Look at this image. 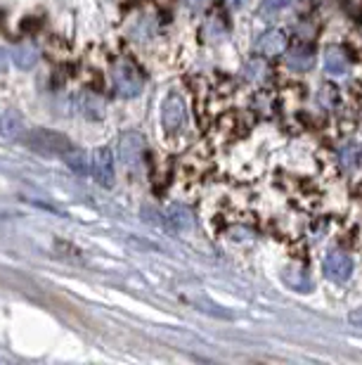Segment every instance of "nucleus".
Segmentation results:
<instances>
[{"instance_id":"obj_1","label":"nucleus","mask_w":362,"mask_h":365,"mask_svg":"<svg viewBox=\"0 0 362 365\" xmlns=\"http://www.w3.org/2000/svg\"><path fill=\"white\" fill-rule=\"evenodd\" d=\"M21 138H24L28 150L38 152L43 157H62L64 159L71 150H74V145H71L69 138L53 128H31Z\"/></svg>"},{"instance_id":"obj_2","label":"nucleus","mask_w":362,"mask_h":365,"mask_svg":"<svg viewBox=\"0 0 362 365\" xmlns=\"http://www.w3.org/2000/svg\"><path fill=\"white\" fill-rule=\"evenodd\" d=\"M112 78L117 91L123 98H137L142 93V76L137 71L135 64H130L128 60H119L112 69Z\"/></svg>"},{"instance_id":"obj_3","label":"nucleus","mask_w":362,"mask_h":365,"mask_svg":"<svg viewBox=\"0 0 362 365\" xmlns=\"http://www.w3.org/2000/svg\"><path fill=\"white\" fill-rule=\"evenodd\" d=\"M185 121H187V109H185L183 98H180L178 93H169V98H166L161 105L164 130L169 135H178L180 130L185 128Z\"/></svg>"},{"instance_id":"obj_4","label":"nucleus","mask_w":362,"mask_h":365,"mask_svg":"<svg viewBox=\"0 0 362 365\" xmlns=\"http://www.w3.org/2000/svg\"><path fill=\"white\" fill-rule=\"evenodd\" d=\"M90 173L102 187H112L117 180V171H114V155L110 148H100L92 152L90 157Z\"/></svg>"},{"instance_id":"obj_5","label":"nucleus","mask_w":362,"mask_h":365,"mask_svg":"<svg viewBox=\"0 0 362 365\" xmlns=\"http://www.w3.org/2000/svg\"><path fill=\"white\" fill-rule=\"evenodd\" d=\"M322 268H324V275H327L329 280L346 282L353 275V259H351V254H346L341 250L329 252L327 257H324Z\"/></svg>"},{"instance_id":"obj_6","label":"nucleus","mask_w":362,"mask_h":365,"mask_svg":"<svg viewBox=\"0 0 362 365\" xmlns=\"http://www.w3.org/2000/svg\"><path fill=\"white\" fill-rule=\"evenodd\" d=\"M144 155V138L137 130H126L119 138V157L126 166H137Z\"/></svg>"},{"instance_id":"obj_7","label":"nucleus","mask_w":362,"mask_h":365,"mask_svg":"<svg viewBox=\"0 0 362 365\" xmlns=\"http://www.w3.org/2000/svg\"><path fill=\"white\" fill-rule=\"evenodd\" d=\"M287 46H289V38L282 29H267V31L260 34L258 41H256V50L265 57L282 55L287 50Z\"/></svg>"},{"instance_id":"obj_8","label":"nucleus","mask_w":362,"mask_h":365,"mask_svg":"<svg viewBox=\"0 0 362 365\" xmlns=\"http://www.w3.org/2000/svg\"><path fill=\"white\" fill-rule=\"evenodd\" d=\"M164 228L169 232H185L192 228V211L183 204H173L164 214Z\"/></svg>"},{"instance_id":"obj_9","label":"nucleus","mask_w":362,"mask_h":365,"mask_svg":"<svg viewBox=\"0 0 362 365\" xmlns=\"http://www.w3.org/2000/svg\"><path fill=\"white\" fill-rule=\"evenodd\" d=\"M24 133H26L24 119H21V114L17 109H5V112H0V135H3L5 140H19Z\"/></svg>"},{"instance_id":"obj_10","label":"nucleus","mask_w":362,"mask_h":365,"mask_svg":"<svg viewBox=\"0 0 362 365\" xmlns=\"http://www.w3.org/2000/svg\"><path fill=\"white\" fill-rule=\"evenodd\" d=\"M38 57H41V50L31 41L17 43V46L12 48V62L17 64L19 69H31V67H36Z\"/></svg>"},{"instance_id":"obj_11","label":"nucleus","mask_w":362,"mask_h":365,"mask_svg":"<svg viewBox=\"0 0 362 365\" xmlns=\"http://www.w3.org/2000/svg\"><path fill=\"white\" fill-rule=\"evenodd\" d=\"M348 69V55L341 46H331L327 53H324V71L331 76H341Z\"/></svg>"},{"instance_id":"obj_12","label":"nucleus","mask_w":362,"mask_h":365,"mask_svg":"<svg viewBox=\"0 0 362 365\" xmlns=\"http://www.w3.org/2000/svg\"><path fill=\"white\" fill-rule=\"evenodd\" d=\"M287 64H289V69H294V71H310V69H313V64H315V55H313V50H310V48L299 46V48H294L292 53H289Z\"/></svg>"},{"instance_id":"obj_13","label":"nucleus","mask_w":362,"mask_h":365,"mask_svg":"<svg viewBox=\"0 0 362 365\" xmlns=\"http://www.w3.org/2000/svg\"><path fill=\"white\" fill-rule=\"evenodd\" d=\"M339 162H341L344 169L356 171L358 166H362V145L358 143H348L339 150Z\"/></svg>"},{"instance_id":"obj_14","label":"nucleus","mask_w":362,"mask_h":365,"mask_svg":"<svg viewBox=\"0 0 362 365\" xmlns=\"http://www.w3.org/2000/svg\"><path fill=\"white\" fill-rule=\"evenodd\" d=\"M64 159H67V166L76 173V176H88L90 164H88V157H85L83 152H78V150L74 148Z\"/></svg>"},{"instance_id":"obj_15","label":"nucleus","mask_w":362,"mask_h":365,"mask_svg":"<svg viewBox=\"0 0 362 365\" xmlns=\"http://www.w3.org/2000/svg\"><path fill=\"white\" fill-rule=\"evenodd\" d=\"M242 74H244L246 81H263V78L267 76V67H265V62L251 60V62H246Z\"/></svg>"},{"instance_id":"obj_16","label":"nucleus","mask_w":362,"mask_h":365,"mask_svg":"<svg viewBox=\"0 0 362 365\" xmlns=\"http://www.w3.org/2000/svg\"><path fill=\"white\" fill-rule=\"evenodd\" d=\"M292 273H287L284 275V280L292 284L294 289H299V292H308L310 289V277L301 271V268H289Z\"/></svg>"},{"instance_id":"obj_17","label":"nucleus","mask_w":362,"mask_h":365,"mask_svg":"<svg viewBox=\"0 0 362 365\" xmlns=\"http://www.w3.org/2000/svg\"><path fill=\"white\" fill-rule=\"evenodd\" d=\"M83 105H85V114H88L92 121L102 119L105 105H102V100H100V98H95V95H85V98H83Z\"/></svg>"},{"instance_id":"obj_18","label":"nucleus","mask_w":362,"mask_h":365,"mask_svg":"<svg viewBox=\"0 0 362 365\" xmlns=\"http://www.w3.org/2000/svg\"><path fill=\"white\" fill-rule=\"evenodd\" d=\"M320 105L324 109H334L339 105V93L334 86H322V91H320Z\"/></svg>"},{"instance_id":"obj_19","label":"nucleus","mask_w":362,"mask_h":365,"mask_svg":"<svg viewBox=\"0 0 362 365\" xmlns=\"http://www.w3.org/2000/svg\"><path fill=\"white\" fill-rule=\"evenodd\" d=\"M289 0H263V10L267 12H275V10H282V7H287Z\"/></svg>"},{"instance_id":"obj_20","label":"nucleus","mask_w":362,"mask_h":365,"mask_svg":"<svg viewBox=\"0 0 362 365\" xmlns=\"http://www.w3.org/2000/svg\"><path fill=\"white\" fill-rule=\"evenodd\" d=\"M348 323H351L353 327H362V309H353V311L348 313Z\"/></svg>"},{"instance_id":"obj_21","label":"nucleus","mask_w":362,"mask_h":365,"mask_svg":"<svg viewBox=\"0 0 362 365\" xmlns=\"http://www.w3.org/2000/svg\"><path fill=\"white\" fill-rule=\"evenodd\" d=\"M7 64H10V62H7V53H5L3 48H0V74L7 71Z\"/></svg>"},{"instance_id":"obj_22","label":"nucleus","mask_w":362,"mask_h":365,"mask_svg":"<svg viewBox=\"0 0 362 365\" xmlns=\"http://www.w3.org/2000/svg\"><path fill=\"white\" fill-rule=\"evenodd\" d=\"M185 3L190 5L192 10H201V7H204V5L208 3V0H185Z\"/></svg>"},{"instance_id":"obj_23","label":"nucleus","mask_w":362,"mask_h":365,"mask_svg":"<svg viewBox=\"0 0 362 365\" xmlns=\"http://www.w3.org/2000/svg\"><path fill=\"white\" fill-rule=\"evenodd\" d=\"M228 3L233 5V7H242V5L246 3V0H228Z\"/></svg>"}]
</instances>
